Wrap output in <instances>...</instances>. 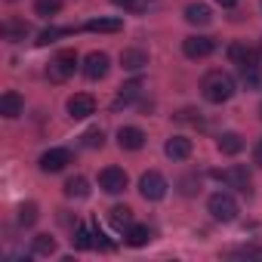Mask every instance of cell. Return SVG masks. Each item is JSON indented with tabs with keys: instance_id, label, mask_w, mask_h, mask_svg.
I'll list each match as a JSON object with an SVG mask.
<instances>
[{
	"instance_id": "83f0119b",
	"label": "cell",
	"mask_w": 262,
	"mask_h": 262,
	"mask_svg": "<svg viewBox=\"0 0 262 262\" xmlns=\"http://www.w3.org/2000/svg\"><path fill=\"white\" fill-rule=\"evenodd\" d=\"M59 10H62V0H34V13H37V16H43V19L56 16Z\"/></svg>"
},
{
	"instance_id": "5b68a950",
	"label": "cell",
	"mask_w": 262,
	"mask_h": 262,
	"mask_svg": "<svg viewBox=\"0 0 262 262\" xmlns=\"http://www.w3.org/2000/svg\"><path fill=\"white\" fill-rule=\"evenodd\" d=\"M108 68H111V59H108V53H102V50L86 53V59H83V65H80L83 77H90V80H102V77L108 74Z\"/></svg>"
},
{
	"instance_id": "603a6c76",
	"label": "cell",
	"mask_w": 262,
	"mask_h": 262,
	"mask_svg": "<svg viewBox=\"0 0 262 262\" xmlns=\"http://www.w3.org/2000/svg\"><path fill=\"white\" fill-rule=\"evenodd\" d=\"M151 241V228L148 225H133V228H126V244L129 247H145Z\"/></svg>"
},
{
	"instance_id": "d590c367",
	"label": "cell",
	"mask_w": 262,
	"mask_h": 262,
	"mask_svg": "<svg viewBox=\"0 0 262 262\" xmlns=\"http://www.w3.org/2000/svg\"><path fill=\"white\" fill-rule=\"evenodd\" d=\"M219 4H222L225 10H231V7H234V0H219Z\"/></svg>"
},
{
	"instance_id": "7c38bea8",
	"label": "cell",
	"mask_w": 262,
	"mask_h": 262,
	"mask_svg": "<svg viewBox=\"0 0 262 262\" xmlns=\"http://www.w3.org/2000/svg\"><path fill=\"white\" fill-rule=\"evenodd\" d=\"M228 59H231V65L247 68V65H256V62H259V50H253V47H247V43H231V47H228Z\"/></svg>"
},
{
	"instance_id": "484cf974",
	"label": "cell",
	"mask_w": 262,
	"mask_h": 262,
	"mask_svg": "<svg viewBox=\"0 0 262 262\" xmlns=\"http://www.w3.org/2000/svg\"><path fill=\"white\" fill-rule=\"evenodd\" d=\"M31 250H34L37 256H53V253H56V237H50V234H37V237L31 241Z\"/></svg>"
},
{
	"instance_id": "ba28073f",
	"label": "cell",
	"mask_w": 262,
	"mask_h": 262,
	"mask_svg": "<svg viewBox=\"0 0 262 262\" xmlns=\"http://www.w3.org/2000/svg\"><path fill=\"white\" fill-rule=\"evenodd\" d=\"M225 188H234V191H250V173L244 170V167H228V170H216L213 173Z\"/></svg>"
},
{
	"instance_id": "d6986e66",
	"label": "cell",
	"mask_w": 262,
	"mask_h": 262,
	"mask_svg": "<svg viewBox=\"0 0 262 262\" xmlns=\"http://www.w3.org/2000/svg\"><path fill=\"white\" fill-rule=\"evenodd\" d=\"M90 194V182L83 179V176H71L68 182H65V198H71V201H83Z\"/></svg>"
},
{
	"instance_id": "d6a6232c",
	"label": "cell",
	"mask_w": 262,
	"mask_h": 262,
	"mask_svg": "<svg viewBox=\"0 0 262 262\" xmlns=\"http://www.w3.org/2000/svg\"><path fill=\"white\" fill-rule=\"evenodd\" d=\"M231 256H262V250L259 247H237V250H231Z\"/></svg>"
},
{
	"instance_id": "e0dca14e",
	"label": "cell",
	"mask_w": 262,
	"mask_h": 262,
	"mask_svg": "<svg viewBox=\"0 0 262 262\" xmlns=\"http://www.w3.org/2000/svg\"><path fill=\"white\" fill-rule=\"evenodd\" d=\"M108 222H111L117 231H126V228H133V210H129L126 204H123V207L117 204V207H111V210H108Z\"/></svg>"
},
{
	"instance_id": "6da1fadb",
	"label": "cell",
	"mask_w": 262,
	"mask_h": 262,
	"mask_svg": "<svg viewBox=\"0 0 262 262\" xmlns=\"http://www.w3.org/2000/svg\"><path fill=\"white\" fill-rule=\"evenodd\" d=\"M234 90H237V83H234V77L228 74V71H207L204 74V80H201V96L210 102V105H222V102H228L231 96H234Z\"/></svg>"
},
{
	"instance_id": "5bb4252c",
	"label": "cell",
	"mask_w": 262,
	"mask_h": 262,
	"mask_svg": "<svg viewBox=\"0 0 262 262\" xmlns=\"http://www.w3.org/2000/svg\"><path fill=\"white\" fill-rule=\"evenodd\" d=\"M145 65H148V53L139 50V47H129V50L120 53V68L123 71H142Z\"/></svg>"
},
{
	"instance_id": "cb8c5ba5",
	"label": "cell",
	"mask_w": 262,
	"mask_h": 262,
	"mask_svg": "<svg viewBox=\"0 0 262 262\" xmlns=\"http://www.w3.org/2000/svg\"><path fill=\"white\" fill-rule=\"evenodd\" d=\"M139 90H142V80H129L126 86H120V96H117V102H114V108H123V105H129L136 96H139Z\"/></svg>"
},
{
	"instance_id": "4316f807",
	"label": "cell",
	"mask_w": 262,
	"mask_h": 262,
	"mask_svg": "<svg viewBox=\"0 0 262 262\" xmlns=\"http://www.w3.org/2000/svg\"><path fill=\"white\" fill-rule=\"evenodd\" d=\"M37 216H40V213H37V204H34V201H28V204L19 207V225H22V228H31V225L37 222Z\"/></svg>"
},
{
	"instance_id": "f546056e",
	"label": "cell",
	"mask_w": 262,
	"mask_h": 262,
	"mask_svg": "<svg viewBox=\"0 0 262 262\" xmlns=\"http://www.w3.org/2000/svg\"><path fill=\"white\" fill-rule=\"evenodd\" d=\"M80 139H83V145H86V148H102V145H105V133H102L99 126L86 129V133H83Z\"/></svg>"
},
{
	"instance_id": "836d02e7",
	"label": "cell",
	"mask_w": 262,
	"mask_h": 262,
	"mask_svg": "<svg viewBox=\"0 0 262 262\" xmlns=\"http://www.w3.org/2000/svg\"><path fill=\"white\" fill-rule=\"evenodd\" d=\"M253 164H259V167H262V139L253 145Z\"/></svg>"
},
{
	"instance_id": "30bf717a",
	"label": "cell",
	"mask_w": 262,
	"mask_h": 262,
	"mask_svg": "<svg viewBox=\"0 0 262 262\" xmlns=\"http://www.w3.org/2000/svg\"><path fill=\"white\" fill-rule=\"evenodd\" d=\"M37 164H40L43 173H62V170L71 164V151H68V148H50V151L40 155Z\"/></svg>"
},
{
	"instance_id": "8d00e7d4",
	"label": "cell",
	"mask_w": 262,
	"mask_h": 262,
	"mask_svg": "<svg viewBox=\"0 0 262 262\" xmlns=\"http://www.w3.org/2000/svg\"><path fill=\"white\" fill-rule=\"evenodd\" d=\"M259 117H262V105H259Z\"/></svg>"
},
{
	"instance_id": "4dcf8cb0",
	"label": "cell",
	"mask_w": 262,
	"mask_h": 262,
	"mask_svg": "<svg viewBox=\"0 0 262 262\" xmlns=\"http://www.w3.org/2000/svg\"><path fill=\"white\" fill-rule=\"evenodd\" d=\"M93 237H96V247H99V250H114V244L105 237V231H102L99 225H93Z\"/></svg>"
},
{
	"instance_id": "9c48e42d",
	"label": "cell",
	"mask_w": 262,
	"mask_h": 262,
	"mask_svg": "<svg viewBox=\"0 0 262 262\" xmlns=\"http://www.w3.org/2000/svg\"><path fill=\"white\" fill-rule=\"evenodd\" d=\"M126 173L120 170V167H105L102 173H99V188L105 191V194H120L123 188H126Z\"/></svg>"
},
{
	"instance_id": "8fae6325",
	"label": "cell",
	"mask_w": 262,
	"mask_h": 262,
	"mask_svg": "<svg viewBox=\"0 0 262 262\" xmlns=\"http://www.w3.org/2000/svg\"><path fill=\"white\" fill-rule=\"evenodd\" d=\"M145 133L139 126H120L117 129V145L123 148V151H139V148H145Z\"/></svg>"
},
{
	"instance_id": "1f68e13d",
	"label": "cell",
	"mask_w": 262,
	"mask_h": 262,
	"mask_svg": "<svg viewBox=\"0 0 262 262\" xmlns=\"http://www.w3.org/2000/svg\"><path fill=\"white\" fill-rule=\"evenodd\" d=\"M201 191V182L198 179H182V194H194Z\"/></svg>"
},
{
	"instance_id": "44dd1931",
	"label": "cell",
	"mask_w": 262,
	"mask_h": 262,
	"mask_svg": "<svg viewBox=\"0 0 262 262\" xmlns=\"http://www.w3.org/2000/svg\"><path fill=\"white\" fill-rule=\"evenodd\" d=\"M241 83H244L247 90H262V65L256 62V65L241 68Z\"/></svg>"
},
{
	"instance_id": "2e32d148",
	"label": "cell",
	"mask_w": 262,
	"mask_h": 262,
	"mask_svg": "<svg viewBox=\"0 0 262 262\" xmlns=\"http://www.w3.org/2000/svg\"><path fill=\"white\" fill-rule=\"evenodd\" d=\"M216 148H219L222 155L234 158V155H241V151H244V139H241V133L228 129V133H219V139H216Z\"/></svg>"
},
{
	"instance_id": "d4e9b609",
	"label": "cell",
	"mask_w": 262,
	"mask_h": 262,
	"mask_svg": "<svg viewBox=\"0 0 262 262\" xmlns=\"http://www.w3.org/2000/svg\"><path fill=\"white\" fill-rule=\"evenodd\" d=\"M4 34H7V40H25L28 37V22H19V19H10L7 25H4Z\"/></svg>"
},
{
	"instance_id": "e575fe53",
	"label": "cell",
	"mask_w": 262,
	"mask_h": 262,
	"mask_svg": "<svg viewBox=\"0 0 262 262\" xmlns=\"http://www.w3.org/2000/svg\"><path fill=\"white\" fill-rule=\"evenodd\" d=\"M111 4H114V7H133L136 0H111Z\"/></svg>"
},
{
	"instance_id": "ffe728a7",
	"label": "cell",
	"mask_w": 262,
	"mask_h": 262,
	"mask_svg": "<svg viewBox=\"0 0 262 262\" xmlns=\"http://www.w3.org/2000/svg\"><path fill=\"white\" fill-rule=\"evenodd\" d=\"M83 28L86 31H99V34H114V31L123 28V19H90Z\"/></svg>"
},
{
	"instance_id": "52a82bcc",
	"label": "cell",
	"mask_w": 262,
	"mask_h": 262,
	"mask_svg": "<svg viewBox=\"0 0 262 262\" xmlns=\"http://www.w3.org/2000/svg\"><path fill=\"white\" fill-rule=\"evenodd\" d=\"M213 50H216V40L207 37V34H191V37L182 40V53H185L188 59H207Z\"/></svg>"
},
{
	"instance_id": "3957f363",
	"label": "cell",
	"mask_w": 262,
	"mask_h": 262,
	"mask_svg": "<svg viewBox=\"0 0 262 262\" xmlns=\"http://www.w3.org/2000/svg\"><path fill=\"white\" fill-rule=\"evenodd\" d=\"M74 68H77V53H74V50H59V53L50 59V65H47V77H50L53 83H65V80L74 74Z\"/></svg>"
},
{
	"instance_id": "7402d4cb",
	"label": "cell",
	"mask_w": 262,
	"mask_h": 262,
	"mask_svg": "<svg viewBox=\"0 0 262 262\" xmlns=\"http://www.w3.org/2000/svg\"><path fill=\"white\" fill-rule=\"evenodd\" d=\"M74 250H93L96 247V237H93V228L86 225H74V237H71Z\"/></svg>"
},
{
	"instance_id": "ac0fdd59",
	"label": "cell",
	"mask_w": 262,
	"mask_h": 262,
	"mask_svg": "<svg viewBox=\"0 0 262 262\" xmlns=\"http://www.w3.org/2000/svg\"><path fill=\"white\" fill-rule=\"evenodd\" d=\"M185 22L188 25H210L213 22V10L207 4H188L185 7Z\"/></svg>"
},
{
	"instance_id": "f1b7e54d",
	"label": "cell",
	"mask_w": 262,
	"mask_h": 262,
	"mask_svg": "<svg viewBox=\"0 0 262 262\" xmlns=\"http://www.w3.org/2000/svg\"><path fill=\"white\" fill-rule=\"evenodd\" d=\"M74 28H47V31H40V37H37V47H50V43H56L59 37H65V34H71Z\"/></svg>"
},
{
	"instance_id": "277c9868",
	"label": "cell",
	"mask_w": 262,
	"mask_h": 262,
	"mask_svg": "<svg viewBox=\"0 0 262 262\" xmlns=\"http://www.w3.org/2000/svg\"><path fill=\"white\" fill-rule=\"evenodd\" d=\"M139 194H142L145 201H161V198L167 194V179H164L158 170L142 173V176H139Z\"/></svg>"
},
{
	"instance_id": "8992f818",
	"label": "cell",
	"mask_w": 262,
	"mask_h": 262,
	"mask_svg": "<svg viewBox=\"0 0 262 262\" xmlns=\"http://www.w3.org/2000/svg\"><path fill=\"white\" fill-rule=\"evenodd\" d=\"M65 108H68V117H71V120H86V117L96 114V99H93L90 93H74V96L65 102Z\"/></svg>"
},
{
	"instance_id": "7a4b0ae2",
	"label": "cell",
	"mask_w": 262,
	"mask_h": 262,
	"mask_svg": "<svg viewBox=\"0 0 262 262\" xmlns=\"http://www.w3.org/2000/svg\"><path fill=\"white\" fill-rule=\"evenodd\" d=\"M207 213H210L216 222H234L241 210H237L234 194H228V191H216V194L207 198Z\"/></svg>"
},
{
	"instance_id": "4fadbf2b",
	"label": "cell",
	"mask_w": 262,
	"mask_h": 262,
	"mask_svg": "<svg viewBox=\"0 0 262 262\" xmlns=\"http://www.w3.org/2000/svg\"><path fill=\"white\" fill-rule=\"evenodd\" d=\"M22 111H25V99H22L16 90H7L4 96H0V114H4V117L16 120Z\"/></svg>"
},
{
	"instance_id": "9a60e30c",
	"label": "cell",
	"mask_w": 262,
	"mask_h": 262,
	"mask_svg": "<svg viewBox=\"0 0 262 262\" xmlns=\"http://www.w3.org/2000/svg\"><path fill=\"white\" fill-rule=\"evenodd\" d=\"M164 151H167L170 161H188V158H191V139H185V136H170L167 145H164Z\"/></svg>"
}]
</instances>
